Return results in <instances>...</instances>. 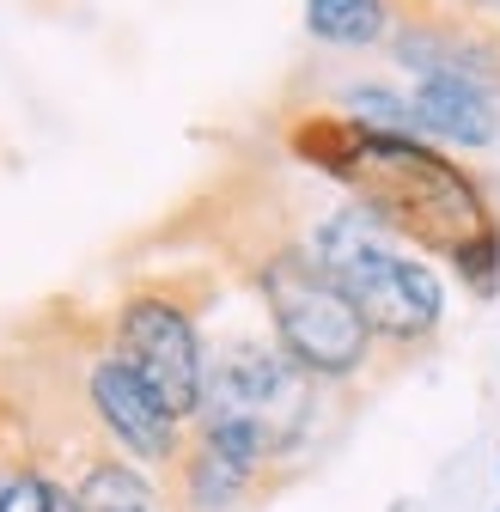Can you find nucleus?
Masks as SVG:
<instances>
[{
	"label": "nucleus",
	"instance_id": "f257e3e1",
	"mask_svg": "<svg viewBox=\"0 0 500 512\" xmlns=\"http://www.w3.org/2000/svg\"><path fill=\"white\" fill-rule=\"evenodd\" d=\"M287 147L299 165L342 183L348 202H360L433 263H446L476 232L500 226V189L470 171V159L446 153L427 135H385L342 110H305L287 128Z\"/></svg>",
	"mask_w": 500,
	"mask_h": 512
},
{
	"label": "nucleus",
	"instance_id": "f03ea898",
	"mask_svg": "<svg viewBox=\"0 0 500 512\" xmlns=\"http://www.w3.org/2000/svg\"><path fill=\"white\" fill-rule=\"evenodd\" d=\"M324 391L330 384L311 378L269 330H226L208 342V384L190 433L269 476L318 433Z\"/></svg>",
	"mask_w": 500,
	"mask_h": 512
},
{
	"label": "nucleus",
	"instance_id": "7ed1b4c3",
	"mask_svg": "<svg viewBox=\"0 0 500 512\" xmlns=\"http://www.w3.org/2000/svg\"><path fill=\"white\" fill-rule=\"evenodd\" d=\"M305 250L330 269V281L354 299L366 330L391 354H421L440 342L452 317V287L446 269L403 244L391 226H379L360 202H336L305 226Z\"/></svg>",
	"mask_w": 500,
	"mask_h": 512
},
{
	"label": "nucleus",
	"instance_id": "20e7f679",
	"mask_svg": "<svg viewBox=\"0 0 500 512\" xmlns=\"http://www.w3.org/2000/svg\"><path fill=\"white\" fill-rule=\"evenodd\" d=\"M250 287L263 299L269 336L318 378V384H354L372 372L379 342H372L366 317L354 311V299L330 281V269L305 250V238H281L250 263Z\"/></svg>",
	"mask_w": 500,
	"mask_h": 512
},
{
	"label": "nucleus",
	"instance_id": "39448f33",
	"mask_svg": "<svg viewBox=\"0 0 500 512\" xmlns=\"http://www.w3.org/2000/svg\"><path fill=\"white\" fill-rule=\"evenodd\" d=\"M110 348L129 360L159 403L190 427L202 409V384H208V336L196 324V311L165 287H135L122 293L110 311Z\"/></svg>",
	"mask_w": 500,
	"mask_h": 512
},
{
	"label": "nucleus",
	"instance_id": "423d86ee",
	"mask_svg": "<svg viewBox=\"0 0 500 512\" xmlns=\"http://www.w3.org/2000/svg\"><path fill=\"white\" fill-rule=\"evenodd\" d=\"M80 391H86V415H92V427L104 433L110 452L147 464L153 476H159V470H177L183 445H190V427H183V421L159 403V391H153V384H147L129 360H122L116 348L92 354Z\"/></svg>",
	"mask_w": 500,
	"mask_h": 512
},
{
	"label": "nucleus",
	"instance_id": "0eeeda50",
	"mask_svg": "<svg viewBox=\"0 0 500 512\" xmlns=\"http://www.w3.org/2000/svg\"><path fill=\"white\" fill-rule=\"evenodd\" d=\"M391 68H403L409 80L427 74H452V80H476L488 92H500V31L476 25V19H446V13H421L409 7L385 43Z\"/></svg>",
	"mask_w": 500,
	"mask_h": 512
},
{
	"label": "nucleus",
	"instance_id": "6e6552de",
	"mask_svg": "<svg viewBox=\"0 0 500 512\" xmlns=\"http://www.w3.org/2000/svg\"><path fill=\"white\" fill-rule=\"evenodd\" d=\"M421 135L440 141L446 153L470 159V153H494L500 147V92L476 86V80H452V74H427L409 80Z\"/></svg>",
	"mask_w": 500,
	"mask_h": 512
},
{
	"label": "nucleus",
	"instance_id": "1a4fd4ad",
	"mask_svg": "<svg viewBox=\"0 0 500 512\" xmlns=\"http://www.w3.org/2000/svg\"><path fill=\"white\" fill-rule=\"evenodd\" d=\"M68 488H74L80 512H177V494H165V482L147 464L110 452V445L74 470Z\"/></svg>",
	"mask_w": 500,
	"mask_h": 512
},
{
	"label": "nucleus",
	"instance_id": "9d476101",
	"mask_svg": "<svg viewBox=\"0 0 500 512\" xmlns=\"http://www.w3.org/2000/svg\"><path fill=\"white\" fill-rule=\"evenodd\" d=\"M171 482H177V512H238L269 476H257L250 464L226 458L220 445H208V439L190 433V445H183Z\"/></svg>",
	"mask_w": 500,
	"mask_h": 512
},
{
	"label": "nucleus",
	"instance_id": "9b49d317",
	"mask_svg": "<svg viewBox=\"0 0 500 512\" xmlns=\"http://www.w3.org/2000/svg\"><path fill=\"white\" fill-rule=\"evenodd\" d=\"M403 7L397 0H299V25L318 49L336 55H366V49H385L397 31Z\"/></svg>",
	"mask_w": 500,
	"mask_h": 512
},
{
	"label": "nucleus",
	"instance_id": "f8f14e48",
	"mask_svg": "<svg viewBox=\"0 0 500 512\" xmlns=\"http://www.w3.org/2000/svg\"><path fill=\"white\" fill-rule=\"evenodd\" d=\"M330 110H342V116H354L366 128H385V135H421L409 86H391V80H348Z\"/></svg>",
	"mask_w": 500,
	"mask_h": 512
},
{
	"label": "nucleus",
	"instance_id": "ddd939ff",
	"mask_svg": "<svg viewBox=\"0 0 500 512\" xmlns=\"http://www.w3.org/2000/svg\"><path fill=\"white\" fill-rule=\"evenodd\" d=\"M440 269H452V281L476 299V305H494L500 299V226L476 232L470 244H458Z\"/></svg>",
	"mask_w": 500,
	"mask_h": 512
},
{
	"label": "nucleus",
	"instance_id": "4468645a",
	"mask_svg": "<svg viewBox=\"0 0 500 512\" xmlns=\"http://www.w3.org/2000/svg\"><path fill=\"white\" fill-rule=\"evenodd\" d=\"M55 488L61 476H49L43 464H13L0 476V512H55Z\"/></svg>",
	"mask_w": 500,
	"mask_h": 512
},
{
	"label": "nucleus",
	"instance_id": "2eb2a0df",
	"mask_svg": "<svg viewBox=\"0 0 500 512\" xmlns=\"http://www.w3.org/2000/svg\"><path fill=\"white\" fill-rule=\"evenodd\" d=\"M421 13H446V19H476L500 31V0H421Z\"/></svg>",
	"mask_w": 500,
	"mask_h": 512
},
{
	"label": "nucleus",
	"instance_id": "dca6fc26",
	"mask_svg": "<svg viewBox=\"0 0 500 512\" xmlns=\"http://www.w3.org/2000/svg\"><path fill=\"white\" fill-rule=\"evenodd\" d=\"M55 512H80V500H74V488H68V482L55 488Z\"/></svg>",
	"mask_w": 500,
	"mask_h": 512
},
{
	"label": "nucleus",
	"instance_id": "f3484780",
	"mask_svg": "<svg viewBox=\"0 0 500 512\" xmlns=\"http://www.w3.org/2000/svg\"><path fill=\"white\" fill-rule=\"evenodd\" d=\"M0 476H7V470H0Z\"/></svg>",
	"mask_w": 500,
	"mask_h": 512
},
{
	"label": "nucleus",
	"instance_id": "a211bd4d",
	"mask_svg": "<svg viewBox=\"0 0 500 512\" xmlns=\"http://www.w3.org/2000/svg\"><path fill=\"white\" fill-rule=\"evenodd\" d=\"M494 512H500V506H494Z\"/></svg>",
	"mask_w": 500,
	"mask_h": 512
}]
</instances>
